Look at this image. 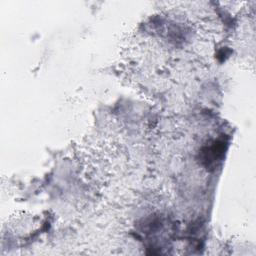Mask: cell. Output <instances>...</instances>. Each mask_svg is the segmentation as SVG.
Returning <instances> with one entry per match:
<instances>
[{"label": "cell", "instance_id": "obj_1", "mask_svg": "<svg viewBox=\"0 0 256 256\" xmlns=\"http://www.w3.org/2000/svg\"><path fill=\"white\" fill-rule=\"evenodd\" d=\"M224 151H225L224 143L223 142L222 143L215 142L212 146H209V147L206 148V152H203L205 154L204 160L207 161L208 159H211L210 161H209V164H210L211 162L218 161L222 157Z\"/></svg>", "mask_w": 256, "mask_h": 256}]
</instances>
